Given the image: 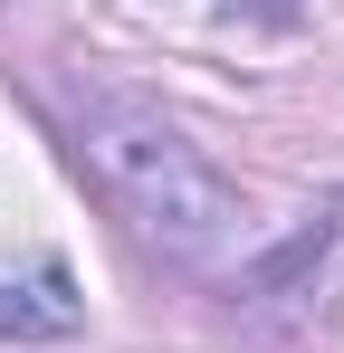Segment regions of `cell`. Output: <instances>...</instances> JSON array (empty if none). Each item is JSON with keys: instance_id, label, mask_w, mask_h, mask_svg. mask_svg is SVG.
I'll return each instance as SVG.
<instances>
[{"instance_id": "cell-1", "label": "cell", "mask_w": 344, "mask_h": 353, "mask_svg": "<svg viewBox=\"0 0 344 353\" xmlns=\"http://www.w3.org/2000/svg\"><path fill=\"white\" fill-rule=\"evenodd\" d=\"M77 163L96 172V191L115 201V220L144 239V248H163V258H191L201 268V258H220L229 239H239V191L144 96L86 86L77 96Z\"/></svg>"}, {"instance_id": "cell-2", "label": "cell", "mask_w": 344, "mask_h": 353, "mask_svg": "<svg viewBox=\"0 0 344 353\" xmlns=\"http://www.w3.org/2000/svg\"><path fill=\"white\" fill-rule=\"evenodd\" d=\"M0 334H10V344H57V334H77V277H67L57 258L0 268Z\"/></svg>"}]
</instances>
